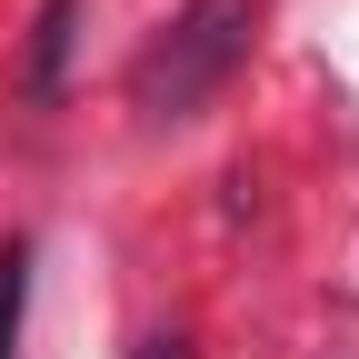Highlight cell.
Listing matches in <instances>:
<instances>
[{
	"label": "cell",
	"instance_id": "cell-4",
	"mask_svg": "<svg viewBox=\"0 0 359 359\" xmlns=\"http://www.w3.org/2000/svg\"><path fill=\"white\" fill-rule=\"evenodd\" d=\"M140 359H180V330H160V339H140Z\"/></svg>",
	"mask_w": 359,
	"mask_h": 359
},
{
	"label": "cell",
	"instance_id": "cell-3",
	"mask_svg": "<svg viewBox=\"0 0 359 359\" xmlns=\"http://www.w3.org/2000/svg\"><path fill=\"white\" fill-rule=\"evenodd\" d=\"M20 309H30V240H0V359L20 339Z\"/></svg>",
	"mask_w": 359,
	"mask_h": 359
},
{
	"label": "cell",
	"instance_id": "cell-1",
	"mask_svg": "<svg viewBox=\"0 0 359 359\" xmlns=\"http://www.w3.org/2000/svg\"><path fill=\"white\" fill-rule=\"evenodd\" d=\"M250 30H259V0H190L140 60H130V110L140 120H200L219 90H230V70L250 60Z\"/></svg>",
	"mask_w": 359,
	"mask_h": 359
},
{
	"label": "cell",
	"instance_id": "cell-2",
	"mask_svg": "<svg viewBox=\"0 0 359 359\" xmlns=\"http://www.w3.org/2000/svg\"><path fill=\"white\" fill-rule=\"evenodd\" d=\"M70 30H80V0H40V20H30V100H60Z\"/></svg>",
	"mask_w": 359,
	"mask_h": 359
}]
</instances>
